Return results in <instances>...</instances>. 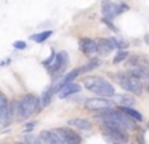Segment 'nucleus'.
I'll return each instance as SVG.
<instances>
[{
	"label": "nucleus",
	"mask_w": 149,
	"mask_h": 144,
	"mask_svg": "<svg viewBox=\"0 0 149 144\" xmlns=\"http://www.w3.org/2000/svg\"><path fill=\"white\" fill-rule=\"evenodd\" d=\"M96 66H98L96 61H91V63H88V64H85V66H82V67H80V72H88V70L95 69Z\"/></svg>",
	"instance_id": "23"
},
{
	"label": "nucleus",
	"mask_w": 149,
	"mask_h": 144,
	"mask_svg": "<svg viewBox=\"0 0 149 144\" xmlns=\"http://www.w3.org/2000/svg\"><path fill=\"white\" fill-rule=\"evenodd\" d=\"M84 85L87 90L96 93L100 98H107V96H114L116 90L107 80L101 79V77H85Z\"/></svg>",
	"instance_id": "2"
},
{
	"label": "nucleus",
	"mask_w": 149,
	"mask_h": 144,
	"mask_svg": "<svg viewBox=\"0 0 149 144\" xmlns=\"http://www.w3.org/2000/svg\"><path fill=\"white\" fill-rule=\"evenodd\" d=\"M101 11H103V16L106 19H112L119 15V5H116L111 0H103V3H101Z\"/></svg>",
	"instance_id": "9"
},
{
	"label": "nucleus",
	"mask_w": 149,
	"mask_h": 144,
	"mask_svg": "<svg viewBox=\"0 0 149 144\" xmlns=\"http://www.w3.org/2000/svg\"><path fill=\"white\" fill-rule=\"evenodd\" d=\"M69 125L79 128V130H85V131L91 130V123L88 120H85V118H72V120H69Z\"/></svg>",
	"instance_id": "16"
},
{
	"label": "nucleus",
	"mask_w": 149,
	"mask_h": 144,
	"mask_svg": "<svg viewBox=\"0 0 149 144\" xmlns=\"http://www.w3.org/2000/svg\"><path fill=\"white\" fill-rule=\"evenodd\" d=\"M8 107H10V102L2 95L0 96V123H2V127L8 125Z\"/></svg>",
	"instance_id": "12"
},
{
	"label": "nucleus",
	"mask_w": 149,
	"mask_h": 144,
	"mask_svg": "<svg viewBox=\"0 0 149 144\" xmlns=\"http://www.w3.org/2000/svg\"><path fill=\"white\" fill-rule=\"evenodd\" d=\"M98 48H100L101 56H107V54L114 50V47L111 45L109 38H101V40H98Z\"/></svg>",
	"instance_id": "14"
},
{
	"label": "nucleus",
	"mask_w": 149,
	"mask_h": 144,
	"mask_svg": "<svg viewBox=\"0 0 149 144\" xmlns=\"http://www.w3.org/2000/svg\"><path fill=\"white\" fill-rule=\"evenodd\" d=\"M80 91V85L75 82H71V83H64L61 86V90L58 91V96L59 98H68V96L74 95V93H79Z\"/></svg>",
	"instance_id": "11"
},
{
	"label": "nucleus",
	"mask_w": 149,
	"mask_h": 144,
	"mask_svg": "<svg viewBox=\"0 0 149 144\" xmlns=\"http://www.w3.org/2000/svg\"><path fill=\"white\" fill-rule=\"evenodd\" d=\"M42 99L40 96L36 95H26L21 101H18V115L16 118L18 120H24V118L31 117V115L40 112L42 109Z\"/></svg>",
	"instance_id": "1"
},
{
	"label": "nucleus",
	"mask_w": 149,
	"mask_h": 144,
	"mask_svg": "<svg viewBox=\"0 0 149 144\" xmlns=\"http://www.w3.org/2000/svg\"><path fill=\"white\" fill-rule=\"evenodd\" d=\"M80 50L87 58H93V56H96V54L100 53L98 42L90 40V38H80Z\"/></svg>",
	"instance_id": "8"
},
{
	"label": "nucleus",
	"mask_w": 149,
	"mask_h": 144,
	"mask_svg": "<svg viewBox=\"0 0 149 144\" xmlns=\"http://www.w3.org/2000/svg\"><path fill=\"white\" fill-rule=\"evenodd\" d=\"M109 42H111V45H112L116 50H119V51H125V48H127V43L123 40H120V38H117V37H112V38H109Z\"/></svg>",
	"instance_id": "19"
},
{
	"label": "nucleus",
	"mask_w": 149,
	"mask_h": 144,
	"mask_svg": "<svg viewBox=\"0 0 149 144\" xmlns=\"http://www.w3.org/2000/svg\"><path fill=\"white\" fill-rule=\"evenodd\" d=\"M119 111L123 112V114H127L128 117H132L133 120H136V122H141V120H143V115L139 114L138 111H135L133 107H120Z\"/></svg>",
	"instance_id": "18"
},
{
	"label": "nucleus",
	"mask_w": 149,
	"mask_h": 144,
	"mask_svg": "<svg viewBox=\"0 0 149 144\" xmlns=\"http://www.w3.org/2000/svg\"><path fill=\"white\" fill-rule=\"evenodd\" d=\"M34 127H36V122H29V123L26 125V130H32Z\"/></svg>",
	"instance_id": "27"
},
{
	"label": "nucleus",
	"mask_w": 149,
	"mask_h": 144,
	"mask_svg": "<svg viewBox=\"0 0 149 144\" xmlns=\"http://www.w3.org/2000/svg\"><path fill=\"white\" fill-rule=\"evenodd\" d=\"M13 47L16 48V50H24V48L27 47V43H26V42H15Z\"/></svg>",
	"instance_id": "25"
},
{
	"label": "nucleus",
	"mask_w": 149,
	"mask_h": 144,
	"mask_svg": "<svg viewBox=\"0 0 149 144\" xmlns=\"http://www.w3.org/2000/svg\"><path fill=\"white\" fill-rule=\"evenodd\" d=\"M80 74H82V72H80V69H74V70H71L69 74H66V75L63 77V83H71L72 80H74L77 75H80Z\"/></svg>",
	"instance_id": "20"
},
{
	"label": "nucleus",
	"mask_w": 149,
	"mask_h": 144,
	"mask_svg": "<svg viewBox=\"0 0 149 144\" xmlns=\"http://www.w3.org/2000/svg\"><path fill=\"white\" fill-rule=\"evenodd\" d=\"M144 40H146V43H149V34H148V35H146V37H144Z\"/></svg>",
	"instance_id": "28"
},
{
	"label": "nucleus",
	"mask_w": 149,
	"mask_h": 144,
	"mask_svg": "<svg viewBox=\"0 0 149 144\" xmlns=\"http://www.w3.org/2000/svg\"><path fill=\"white\" fill-rule=\"evenodd\" d=\"M61 131V134L64 136L66 144H80V136L75 131H72L71 128H58Z\"/></svg>",
	"instance_id": "13"
},
{
	"label": "nucleus",
	"mask_w": 149,
	"mask_h": 144,
	"mask_svg": "<svg viewBox=\"0 0 149 144\" xmlns=\"http://www.w3.org/2000/svg\"><path fill=\"white\" fill-rule=\"evenodd\" d=\"M24 143L26 144H40V143H43L42 141V138H37V136H34V134H24Z\"/></svg>",
	"instance_id": "21"
},
{
	"label": "nucleus",
	"mask_w": 149,
	"mask_h": 144,
	"mask_svg": "<svg viewBox=\"0 0 149 144\" xmlns=\"http://www.w3.org/2000/svg\"><path fill=\"white\" fill-rule=\"evenodd\" d=\"M125 58H128V53H127V51H120L119 54H117L116 58H114V64H117V63H122L123 59H125Z\"/></svg>",
	"instance_id": "24"
},
{
	"label": "nucleus",
	"mask_w": 149,
	"mask_h": 144,
	"mask_svg": "<svg viewBox=\"0 0 149 144\" xmlns=\"http://www.w3.org/2000/svg\"><path fill=\"white\" fill-rule=\"evenodd\" d=\"M146 88H148V93H149V85H148V86H146Z\"/></svg>",
	"instance_id": "29"
},
{
	"label": "nucleus",
	"mask_w": 149,
	"mask_h": 144,
	"mask_svg": "<svg viewBox=\"0 0 149 144\" xmlns=\"http://www.w3.org/2000/svg\"><path fill=\"white\" fill-rule=\"evenodd\" d=\"M117 82H119V85L122 86L125 91H128V93H133V95H141V93H143L141 80H139L138 77H135L132 72L117 75Z\"/></svg>",
	"instance_id": "4"
},
{
	"label": "nucleus",
	"mask_w": 149,
	"mask_h": 144,
	"mask_svg": "<svg viewBox=\"0 0 149 144\" xmlns=\"http://www.w3.org/2000/svg\"><path fill=\"white\" fill-rule=\"evenodd\" d=\"M148 128H149V123H148Z\"/></svg>",
	"instance_id": "30"
},
{
	"label": "nucleus",
	"mask_w": 149,
	"mask_h": 144,
	"mask_svg": "<svg viewBox=\"0 0 149 144\" xmlns=\"http://www.w3.org/2000/svg\"><path fill=\"white\" fill-rule=\"evenodd\" d=\"M56 90L59 91V86H58V85H55V86H50V88H47L45 91H43V95L40 96V99H42V106H43V107L50 104V99H52L53 93H55Z\"/></svg>",
	"instance_id": "17"
},
{
	"label": "nucleus",
	"mask_w": 149,
	"mask_h": 144,
	"mask_svg": "<svg viewBox=\"0 0 149 144\" xmlns=\"http://www.w3.org/2000/svg\"><path fill=\"white\" fill-rule=\"evenodd\" d=\"M52 34H53L52 31L40 32V34H37V35H32V40H36V42H45V40H47V38H48Z\"/></svg>",
	"instance_id": "22"
},
{
	"label": "nucleus",
	"mask_w": 149,
	"mask_h": 144,
	"mask_svg": "<svg viewBox=\"0 0 149 144\" xmlns=\"http://www.w3.org/2000/svg\"><path fill=\"white\" fill-rule=\"evenodd\" d=\"M85 107L88 111H114L116 109V102L114 101H109L106 98H91L85 102Z\"/></svg>",
	"instance_id": "5"
},
{
	"label": "nucleus",
	"mask_w": 149,
	"mask_h": 144,
	"mask_svg": "<svg viewBox=\"0 0 149 144\" xmlns=\"http://www.w3.org/2000/svg\"><path fill=\"white\" fill-rule=\"evenodd\" d=\"M101 131L106 134L109 139L116 141L119 144H125L128 143V136H127V131H122V130H117V128H112V127H107V125H101Z\"/></svg>",
	"instance_id": "6"
},
{
	"label": "nucleus",
	"mask_w": 149,
	"mask_h": 144,
	"mask_svg": "<svg viewBox=\"0 0 149 144\" xmlns=\"http://www.w3.org/2000/svg\"><path fill=\"white\" fill-rule=\"evenodd\" d=\"M127 10H128V6H127V5H123V3H122V5H119V15H120V13H123V11H127Z\"/></svg>",
	"instance_id": "26"
},
{
	"label": "nucleus",
	"mask_w": 149,
	"mask_h": 144,
	"mask_svg": "<svg viewBox=\"0 0 149 144\" xmlns=\"http://www.w3.org/2000/svg\"><path fill=\"white\" fill-rule=\"evenodd\" d=\"M114 102L122 104V107H132V106L135 104V98H132V96H128V95H117L116 98H114Z\"/></svg>",
	"instance_id": "15"
},
{
	"label": "nucleus",
	"mask_w": 149,
	"mask_h": 144,
	"mask_svg": "<svg viewBox=\"0 0 149 144\" xmlns=\"http://www.w3.org/2000/svg\"><path fill=\"white\" fill-rule=\"evenodd\" d=\"M66 64H68V53H66V51H59V53H56L55 63H53V66L48 69L50 74H56L58 70H61L63 67H66Z\"/></svg>",
	"instance_id": "10"
},
{
	"label": "nucleus",
	"mask_w": 149,
	"mask_h": 144,
	"mask_svg": "<svg viewBox=\"0 0 149 144\" xmlns=\"http://www.w3.org/2000/svg\"><path fill=\"white\" fill-rule=\"evenodd\" d=\"M40 138L45 144H66V139L59 130H45L40 133Z\"/></svg>",
	"instance_id": "7"
},
{
	"label": "nucleus",
	"mask_w": 149,
	"mask_h": 144,
	"mask_svg": "<svg viewBox=\"0 0 149 144\" xmlns=\"http://www.w3.org/2000/svg\"><path fill=\"white\" fill-rule=\"evenodd\" d=\"M101 122H114V123L120 125V127L123 128V130L127 131H133L136 130V120H133L132 117H128L127 114H123V112H120L119 109H114V111H107L103 114V118H101Z\"/></svg>",
	"instance_id": "3"
}]
</instances>
